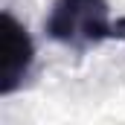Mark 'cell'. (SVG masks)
<instances>
[{"mask_svg":"<svg viewBox=\"0 0 125 125\" xmlns=\"http://www.w3.org/2000/svg\"><path fill=\"white\" fill-rule=\"evenodd\" d=\"M44 29L52 41L82 52L102 41L125 38V21L114 23L108 0H52Z\"/></svg>","mask_w":125,"mask_h":125,"instance_id":"1","label":"cell"},{"mask_svg":"<svg viewBox=\"0 0 125 125\" xmlns=\"http://www.w3.org/2000/svg\"><path fill=\"white\" fill-rule=\"evenodd\" d=\"M32 64H35V44L26 26L12 12H3L0 18V96H9L18 87H23Z\"/></svg>","mask_w":125,"mask_h":125,"instance_id":"2","label":"cell"}]
</instances>
